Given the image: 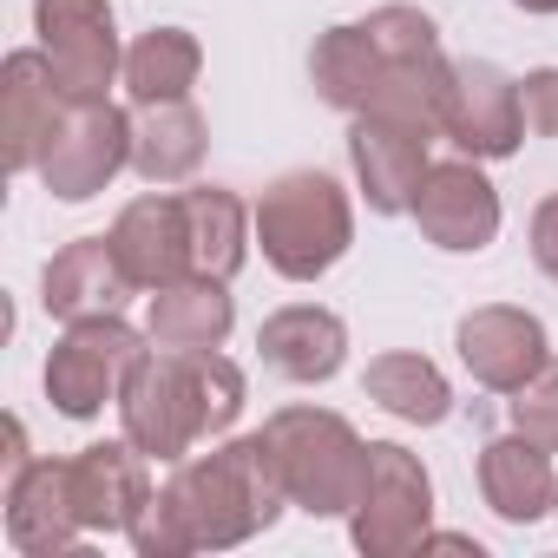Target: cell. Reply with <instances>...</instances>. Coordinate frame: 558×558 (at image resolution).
<instances>
[{
	"label": "cell",
	"instance_id": "30bf717a",
	"mask_svg": "<svg viewBox=\"0 0 558 558\" xmlns=\"http://www.w3.org/2000/svg\"><path fill=\"white\" fill-rule=\"evenodd\" d=\"M440 132L401 112H355L349 119V165H355V191L375 217H408L414 191L427 178V145Z\"/></svg>",
	"mask_w": 558,
	"mask_h": 558
},
{
	"label": "cell",
	"instance_id": "4fadbf2b",
	"mask_svg": "<svg viewBox=\"0 0 558 558\" xmlns=\"http://www.w3.org/2000/svg\"><path fill=\"white\" fill-rule=\"evenodd\" d=\"M453 349H460V368L493 388V395H519L545 362H551V336L532 310L519 303H480L453 323Z\"/></svg>",
	"mask_w": 558,
	"mask_h": 558
},
{
	"label": "cell",
	"instance_id": "277c9868",
	"mask_svg": "<svg viewBox=\"0 0 558 558\" xmlns=\"http://www.w3.org/2000/svg\"><path fill=\"white\" fill-rule=\"evenodd\" d=\"M263 440H269V460H276V480H283L290 506L310 512V519H349L355 493H362V473H368V440L355 434L349 414L336 408H276L263 421Z\"/></svg>",
	"mask_w": 558,
	"mask_h": 558
},
{
	"label": "cell",
	"instance_id": "f1b7e54d",
	"mask_svg": "<svg viewBox=\"0 0 558 558\" xmlns=\"http://www.w3.org/2000/svg\"><path fill=\"white\" fill-rule=\"evenodd\" d=\"M27 460H34L27 427H21V414H8V473H14V466H27Z\"/></svg>",
	"mask_w": 558,
	"mask_h": 558
},
{
	"label": "cell",
	"instance_id": "6da1fadb",
	"mask_svg": "<svg viewBox=\"0 0 558 558\" xmlns=\"http://www.w3.org/2000/svg\"><path fill=\"white\" fill-rule=\"evenodd\" d=\"M290 493L276 480L269 440L256 434H223L210 453H184L165 486L145 499L138 525L125 532V545L138 558H191V551H236L250 538H263L283 519Z\"/></svg>",
	"mask_w": 558,
	"mask_h": 558
},
{
	"label": "cell",
	"instance_id": "484cf974",
	"mask_svg": "<svg viewBox=\"0 0 558 558\" xmlns=\"http://www.w3.org/2000/svg\"><path fill=\"white\" fill-rule=\"evenodd\" d=\"M506 421L525 434V440H538V447H551L558 453V355L506 401Z\"/></svg>",
	"mask_w": 558,
	"mask_h": 558
},
{
	"label": "cell",
	"instance_id": "ba28073f",
	"mask_svg": "<svg viewBox=\"0 0 558 558\" xmlns=\"http://www.w3.org/2000/svg\"><path fill=\"white\" fill-rule=\"evenodd\" d=\"M119 171H132V112L112 99H73L34 178L60 204H93Z\"/></svg>",
	"mask_w": 558,
	"mask_h": 558
},
{
	"label": "cell",
	"instance_id": "603a6c76",
	"mask_svg": "<svg viewBox=\"0 0 558 558\" xmlns=\"http://www.w3.org/2000/svg\"><path fill=\"white\" fill-rule=\"evenodd\" d=\"M362 395H368L381 414L408 421V427H440V421L453 414V381L440 375V362H427V355H414V349L375 355V362L362 368Z\"/></svg>",
	"mask_w": 558,
	"mask_h": 558
},
{
	"label": "cell",
	"instance_id": "9a60e30c",
	"mask_svg": "<svg viewBox=\"0 0 558 558\" xmlns=\"http://www.w3.org/2000/svg\"><path fill=\"white\" fill-rule=\"evenodd\" d=\"M0 525L21 558H53L86 538L80 506H73V466L66 460H27L0 486Z\"/></svg>",
	"mask_w": 558,
	"mask_h": 558
},
{
	"label": "cell",
	"instance_id": "f546056e",
	"mask_svg": "<svg viewBox=\"0 0 558 558\" xmlns=\"http://www.w3.org/2000/svg\"><path fill=\"white\" fill-rule=\"evenodd\" d=\"M519 14H558V0H512Z\"/></svg>",
	"mask_w": 558,
	"mask_h": 558
},
{
	"label": "cell",
	"instance_id": "3957f363",
	"mask_svg": "<svg viewBox=\"0 0 558 558\" xmlns=\"http://www.w3.org/2000/svg\"><path fill=\"white\" fill-rule=\"evenodd\" d=\"M256 243L283 283H323L355 250V197L342 191L336 171H283L256 197Z\"/></svg>",
	"mask_w": 558,
	"mask_h": 558
},
{
	"label": "cell",
	"instance_id": "cb8c5ba5",
	"mask_svg": "<svg viewBox=\"0 0 558 558\" xmlns=\"http://www.w3.org/2000/svg\"><path fill=\"white\" fill-rule=\"evenodd\" d=\"M191 204V256L204 276H230L250 263V243H256V204H243L230 184H191L184 191Z\"/></svg>",
	"mask_w": 558,
	"mask_h": 558
},
{
	"label": "cell",
	"instance_id": "e0dca14e",
	"mask_svg": "<svg viewBox=\"0 0 558 558\" xmlns=\"http://www.w3.org/2000/svg\"><path fill=\"white\" fill-rule=\"evenodd\" d=\"M256 355L276 381H296V388H323L342 375L349 362V323L323 303H283L276 316H263L256 329Z\"/></svg>",
	"mask_w": 558,
	"mask_h": 558
},
{
	"label": "cell",
	"instance_id": "2e32d148",
	"mask_svg": "<svg viewBox=\"0 0 558 558\" xmlns=\"http://www.w3.org/2000/svg\"><path fill=\"white\" fill-rule=\"evenodd\" d=\"M66 466H73V506H80L86 538H125V532L138 525V512H145V499L158 493L151 460H145L125 434L80 447Z\"/></svg>",
	"mask_w": 558,
	"mask_h": 558
},
{
	"label": "cell",
	"instance_id": "52a82bcc",
	"mask_svg": "<svg viewBox=\"0 0 558 558\" xmlns=\"http://www.w3.org/2000/svg\"><path fill=\"white\" fill-rule=\"evenodd\" d=\"M440 138L480 165L512 158L532 132H525V99L519 80L493 60H453L447 66V93H440Z\"/></svg>",
	"mask_w": 558,
	"mask_h": 558
},
{
	"label": "cell",
	"instance_id": "8fae6325",
	"mask_svg": "<svg viewBox=\"0 0 558 558\" xmlns=\"http://www.w3.org/2000/svg\"><path fill=\"white\" fill-rule=\"evenodd\" d=\"M408 217L421 223V236H427L434 250H447V256H480V250H493V236H499V223H506V204H499L493 178L480 171V158L460 151V158H447V165H427V178H421Z\"/></svg>",
	"mask_w": 558,
	"mask_h": 558
},
{
	"label": "cell",
	"instance_id": "5bb4252c",
	"mask_svg": "<svg viewBox=\"0 0 558 558\" xmlns=\"http://www.w3.org/2000/svg\"><path fill=\"white\" fill-rule=\"evenodd\" d=\"M106 236H112V250H119V263L132 276V290H145V296L197 269V256H191V204L171 184H151L145 197H132L112 217Z\"/></svg>",
	"mask_w": 558,
	"mask_h": 558
},
{
	"label": "cell",
	"instance_id": "ffe728a7",
	"mask_svg": "<svg viewBox=\"0 0 558 558\" xmlns=\"http://www.w3.org/2000/svg\"><path fill=\"white\" fill-rule=\"evenodd\" d=\"M230 329H236V296H230L223 276H204V269H191V276H178V283L151 290V303H145L151 349H178V355L223 349Z\"/></svg>",
	"mask_w": 558,
	"mask_h": 558
},
{
	"label": "cell",
	"instance_id": "ac0fdd59",
	"mask_svg": "<svg viewBox=\"0 0 558 558\" xmlns=\"http://www.w3.org/2000/svg\"><path fill=\"white\" fill-rule=\"evenodd\" d=\"M132 296V276L112 250V236H73L66 250L47 256L40 269V310L53 323H86V316H119Z\"/></svg>",
	"mask_w": 558,
	"mask_h": 558
},
{
	"label": "cell",
	"instance_id": "5b68a950",
	"mask_svg": "<svg viewBox=\"0 0 558 558\" xmlns=\"http://www.w3.org/2000/svg\"><path fill=\"white\" fill-rule=\"evenodd\" d=\"M349 538L362 558H408L434 538V473L401 440H368V473L349 506Z\"/></svg>",
	"mask_w": 558,
	"mask_h": 558
},
{
	"label": "cell",
	"instance_id": "44dd1931",
	"mask_svg": "<svg viewBox=\"0 0 558 558\" xmlns=\"http://www.w3.org/2000/svg\"><path fill=\"white\" fill-rule=\"evenodd\" d=\"M310 86H316L323 106H336V112H349V119L381 106V93H388V60L375 53V40H368L362 21H342V27L316 34V47H310Z\"/></svg>",
	"mask_w": 558,
	"mask_h": 558
},
{
	"label": "cell",
	"instance_id": "d4e9b609",
	"mask_svg": "<svg viewBox=\"0 0 558 558\" xmlns=\"http://www.w3.org/2000/svg\"><path fill=\"white\" fill-rule=\"evenodd\" d=\"M204 73V47L191 27H151L125 47V99L132 106H165V99H191Z\"/></svg>",
	"mask_w": 558,
	"mask_h": 558
},
{
	"label": "cell",
	"instance_id": "8992f818",
	"mask_svg": "<svg viewBox=\"0 0 558 558\" xmlns=\"http://www.w3.org/2000/svg\"><path fill=\"white\" fill-rule=\"evenodd\" d=\"M145 342L125 316H86V323H66V336L53 342L47 355V401L53 414L66 421H99L106 408H119L132 368L145 362Z\"/></svg>",
	"mask_w": 558,
	"mask_h": 558
},
{
	"label": "cell",
	"instance_id": "7a4b0ae2",
	"mask_svg": "<svg viewBox=\"0 0 558 558\" xmlns=\"http://www.w3.org/2000/svg\"><path fill=\"white\" fill-rule=\"evenodd\" d=\"M243 401H250V381L223 349H191V355L145 349V362L132 368V381L119 395V434L145 460L178 466L204 440H223L236 427Z\"/></svg>",
	"mask_w": 558,
	"mask_h": 558
},
{
	"label": "cell",
	"instance_id": "83f0119b",
	"mask_svg": "<svg viewBox=\"0 0 558 558\" xmlns=\"http://www.w3.org/2000/svg\"><path fill=\"white\" fill-rule=\"evenodd\" d=\"M532 263L551 276V283H558V191L532 210Z\"/></svg>",
	"mask_w": 558,
	"mask_h": 558
},
{
	"label": "cell",
	"instance_id": "7402d4cb",
	"mask_svg": "<svg viewBox=\"0 0 558 558\" xmlns=\"http://www.w3.org/2000/svg\"><path fill=\"white\" fill-rule=\"evenodd\" d=\"M210 125L191 99H165V106H132V171L145 184H191L204 165Z\"/></svg>",
	"mask_w": 558,
	"mask_h": 558
},
{
	"label": "cell",
	"instance_id": "d6986e66",
	"mask_svg": "<svg viewBox=\"0 0 558 558\" xmlns=\"http://www.w3.org/2000/svg\"><path fill=\"white\" fill-rule=\"evenodd\" d=\"M480 499L499 525H538L558 512V466H551V447L525 440L519 427L486 440L480 447Z\"/></svg>",
	"mask_w": 558,
	"mask_h": 558
},
{
	"label": "cell",
	"instance_id": "9c48e42d",
	"mask_svg": "<svg viewBox=\"0 0 558 558\" xmlns=\"http://www.w3.org/2000/svg\"><path fill=\"white\" fill-rule=\"evenodd\" d=\"M34 34L73 99H106L125 80V40L112 0H34Z\"/></svg>",
	"mask_w": 558,
	"mask_h": 558
},
{
	"label": "cell",
	"instance_id": "4316f807",
	"mask_svg": "<svg viewBox=\"0 0 558 558\" xmlns=\"http://www.w3.org/2000/svg\"><path fill=\"white\" fill-rule=\"evenodd\" d=\"M519 99H525V132L558 138V66H532L519 80Z\"/></svg>",
	"mask_w": 558,
	"mask_h": 558
},
{
	"label": "cell",
	"instance_id": "7c38bea8",
	"mask_svg": "<svg viewBox=\"0 0 558 558\" xmlns=\"http://www.w3.org/2000/svg\"><path fill=\"white\" fill-rule=\"evenodd\" d=\"M66 112H73V93H66V80L53 73V60L40 47H14L0 60V151H8L14 178L40 171Z\"/></svg>",
	"mask_w": 558,
	"mask_h": 558
}]
</instances>
